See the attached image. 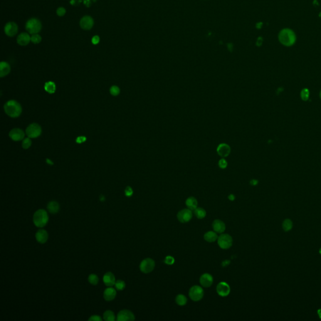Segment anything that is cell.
I'll return each mask as SVG.
<instances>
[{
    "instance_id": "cell-32",
    "label": "cell",
    "mask_w": 321,
    "mask_h": 321,
    "mask_svg": "<svg viewBox=\"0 0 321 321\" xmlns=\"http://www.w3.org/2000/svg\"><path fill=\"white\" fill-rule=\"evenodd\" d=\"M115 285L116 288L117 290H122L125 287V282L123 280H118L116 281L115 283Z\"/></svg>"
},
{
    "instance_id": "cell-16",
    "label": "cell",
    "mask_w": 321,
    "mask_h": 321,
    "mask_svg": "<svg viewBox=\"0 0 321 321\" xmlns=\"http://www.w3.org/2000/svg\"><path fill=\"white\" fill-rule=\"evenodd\" d=\"M213 230L218 233H222L225 231L226 226L224 223L220 219H215L212 224Z\"/></svg>"
},
{
    "instance_id": "cell-17",
    "label": "cell",
    "mask_w": 321,
    "mask_h": 321,
    "mask_svg": "<svg viewBox=\"0 0 321 321\" xmlns=\"http://www.w3.org/2000/svg\"><path fill=\"white\" fill-rule=\"evenodd\" d=\"M218 154L222 157L228 156L230 153V147L226 144H220L217 147Z\"/></svg>"
},
{
    "instance_id": "cell-39",
    "label": "cell",
    "mask_w": 321,
    "mask_h": 321,
    "mask_svg": "<svg viewBox=\"0 0 321 321\" xmlns=\"http://www.w3.org/2000/svg\"><path fill=\"white\" fill-rule=\"evenodd\" d=\"M218 165L219 166L220 168L221 169H224L227 166V162L226 161V160L223 158H222L221 159H220L219 160V162H218Z\"/></svg>"
},
{
    "instance_id": "cell-29",
    "label": "cell",
    "mask_w": 321,
    "mask_h": 321,
    "mask_svg": "<svg viewBox=\"0 0 321 321\" xmlns=\"http://www.w3.org/2000/svg\"><path fill=\"white\" fill-rule=\"evenodd\" d=\"M103 319L107 321H114L115 317L114 313L111 310H106L103 313Z\"/></svg>"
},
{
    "instance_id": "cell-47",
    "label": "cell",
    "mask_w": 321,
    "mask_h": 321,
    "mask_svg": "<svg viewBox=\"0 0 321 321\" xmlns=\"http://www.w3.org/2000/svg\"><path fill=\"white\" fill-rule=\"evenodd\" d=\"M250 183H251L252 185H255V184H257V181H256V180H255V179L251 180V182H250Z\"/></svg>"
},
{
    "instance_id": "cell-1",
    "label": "cell",
    "mask_w": 321,
    "mask_h": 321,
    "mask_svg": "<svg viewBox=\"0 0 321 321\" xmlns=\"http://www.w3.org/2000/svg\"><path fill=\"white\" fill-rule=\"evenodd\" d=\"M279 41L284 46H292L296 41V35L294 31L288 28L282 29L278 34Z\"/></svg>"
},
{
    "instance_id": "cell-41",
    "label": "cell",
    "mask_w": 321,
    "mask_h": 321,
    "mask_svg": "<svg viewBox=\"0 0 321 321\" xmlns=\"http://www.w3.org/2000/svg\"><path fill=\"white\" fill-rule=\"evenodd\" d=\"M88 320H93V321H102V318L101 317L99 316V315H92L91 317H90L88 318Z\"/></svg>"
},
{
    "instance_id": "cell-5",
    "label": "cell",
    "mask_w": 321,
    "mask_h": 321,
    "mask_svg": "<svg viewBox=\"0 0 321 321\" xmlns=\"http://www.w3.org/2000/svg\"><path fill=\"white\" fill-rule=\"evenodd\" d=\"M189 296L190 298L194 302L199 301L204 296V290L201 287L194 285L189 289Z\"/></svg>"
},
{
    "instance_id": "cell-49",
    "label": "cell",
    "mask_w": 321,
    "mask_h": 321,
    "mask_svg": "<svg viewBox=\"0 0 321 321\" xmlns=\"http://www.w3.org/2000/svg\"><path fill=\"white\" fill-rule=\"evenodd\" d=\"M317 313H318V315L319 317H320V318H321V308H320V309H318V312H317Z\"/></svg>"
},
{
    "instance_id": "cell-53",
    "label": "cell",
    "mask_w": 321,
    "mask_h": 321,
    "mask_svg": "<svg viewBox=\"0 0 321 321\" xmlns=\"http://www.w3.org/2000/svg\"><path fill=\"white\" fill-rule=\"evenodd\" d=\"M320 17H321V13H320Z\"/></svg>"
},
{
    "instance_id": "cell-15",
    "label": "cell",
    "mask_w": 321,
    "mask_h": 321,
    "mask_svg": "<svg viewBox=\"0 0 321 321\" xmlns=\"http://www.w3.org/2000/svg\"><path fill=\"white\" fill-rule=\"evenodd\" d=\"M10 137L15 140L18 141L22 140L24 137V132L19 129H13L9 132Z\"/></svg>"
},
{
    "instance_id": "cell-6",
    "label": "cell",
    "mask_w": 321,
    "mask_h": 321,
    "mask_svg": "<svg viewBox=\"0 0 321 321\" xmlns=\"http://www.w3.org/2000/svg\"><path fill=\"white\" fill-rule=\"evenodd\" d=\"M217 241L219 246L224 250L229 248L233 245V238L228 234H221L218 236Z\"/></svg>"
},
{
    "instance_id": "cell-37",
    "label": "cell",
    "mask_w": 321,
    "mask_h": 321,
    "mask_svg": "<svg viewBox=\"0 0 321 321\" xmlns=\"http://www.w3.org/2000/svg\"><path fill=\"white\" fill-rule=\"evenodd\" d=\"M164 262L166 264H167V265H172L174 263V258L172 256H171L170 255H168V256H167L165 258V259L164 260Z\"/></svg>"
},
{
    "instance_id": "cell-23",
    "label": "cell",
    "mask_w": 321,
    "mask_h": 321,
    "mask_svg": "<svg viewBox=\"0 0 321 321\" xmlns=\"http://www.w3.org/2000/svg\"><path fill=\"white\" fill-rule=\"evenodd\" d=\"M218 235L217 233L213 231H209L206 232L204 235V239L209 243H213L214 242L218 239Z\"/></svg>"
},
{
    "instance_id": "cell-52",
    "label": "cell",
    "mask_w": 321,
    "mask_h": 321,
    "mask_svg": "<svg viewBox=\"0 0 321 321\" xmlns=\"http://www.w3.org/2000/svg\"><path fill=\"white\" fill-rule=\"evenodd\" d=\"M320 98H321V91H320Z\"/></svg>"
},
{
    "instance_id": "cell-50",
    "label": "cell",
    "mask_w": 321,
    "mask_h": 321,
    "mask_svg": "<svg viewBox=\"0 0 321 321\" xmlns=\"http://www.w3.org/2000/svg\"><path fill=\"white\" fill-rule=\"evenodd\" d=\"M100 201H103L105 200V197H104V196H102V195H101V196H100Z\"/></svg>"
},
{
    "instance_id": "cell-4",
    "label": "cell",
    "mask_w": 321,
    "mask_h": 321,
    "mask_svg": "<svg viewBox=\"0 0 321 321\" xmlns=\"http://www.w3.org/2000/svg\"><path fill=\"white\" fill-rule=\"evenodd\" d=\"M41 23L37 18H31L27 21L25 28L27 31L32 34H37L41 29Z\"/></svg>"
},
{
    "instance_id": "cell-34",
    "label": "cell",
    "mask_w": 321,
    "mask_h": 321,
    "mask_svg": "<svg viewBox=\"0 0 321 321\" xmlns=\"http://www.w3.org/2000/svg\"><path fill=\"white\" fill-rule=\"evenodd\" d=\"M300 96L302 100H307L309 97V90L307 88H303L301 91Z\"/></svg>"
},
{
    "instance_id": "cell-20",
    "label": "cell",
    "mask_w": 321,
    "mask_h": 321,
    "mask_svg": "<svg viewBox=\"0 0 321 321\" xmlns=\"http://www.w3.org/2000/svg\"><path fill=\"white\" fill-rule=\"evenodd\" d=\"M116 294L117 292L115 289L111 287H108V288H106L103 292V297L105 300L111 301L115 298Z\"/></svg>"
},
{
    "instance_id": "cell-51",
    "label": "cell",
    "mask_w": 321,
    "mask_h": 321,
    "mask_svg": "<svg viewBox=\"0 0 321 321\" xmlns=\"http://www.w3.org/2000/svg\"><path fill=\"white\" fill-rule=\"evenodd\" d=\"M319 253L321 254V248H320V250H319Z\"/></svg>"
},
{
    "instance_id": "cell-43",
    "label": "cell",
    "mask_w": 321,
    "mask_h": 321,
    "mask_svg": "<svg viewBox=\"0 0 321 321\" xmlns=\"http://www.w3.org/2000/svg\"><path fill=\"white\" fill-rule=\"evenodd\" d=\"M86 140V137H84V136H80V137H78L76 141L77 143H82L83 142H85Z\"/></svg>"
},
{
    "instance_id": "cell-42",
    "label": "cell",
    "mask_w": 321,
    "mask_h": 321,
    "mask_svg": "<svg viewBox=\"0 0 321 321\" xmlns=\"http://www.w3.org/2000/svg\"><path fill=\"white\" fill-rule=\"evenodd\" d=\"M99 41H100V38H99V36H97V35L94 36L92 38V43H93V44H94V45H97V44H98V43H99Z\"/></svg>"
},
{
    "instance_id": "cell-14",
    "label": "cell",
    "mask_w": 321,
    "mask_h": 321,
    "mask_svg": "<svg viewBox=\"0 0 321 321\" xmlns=\"http://www.w3.org/2000/svg\"><path fill=\"white\" fill-rule=\"evenodd\" d=\"M199 282L203 287H209L213 283V276L209 273H204L201 276Z\"/></svg>"
},
{
    "instance_id": "cell-27",
    "label": "cell",
    "mask_w": 321,
    "mask_h": 321,
    "mask_svg": "<svg viewBox=\"0 0 321 321\" xmlns=\"http://www.w3.org/2000/svg\"><path fill=\"white\" fill-rule=\"evenodd\" d=\"M194 213L196 217L198 219H203L206 215V212L205 209L202 208H197L194 210Z\"/></svg>"
},
{
    "instance_id": "cell-25",
    "label": "cell",
    "mask_w": 321,
    "mask_h": 321,
    "mask_svg": "<svg viewBox=\"0 0 321 321\" xmlns=\"http://www.w3.org/2000/svg\"><path fill=\"white\" fill-rule=\"evenodd\" d=\"M59 204L55 201L50 202L47 205V209L48 211L52 214H55L59 211Z\"/></svg>"
},
{
    "instance_id": "cell-2",
    "label": "cell",
    "mask_w": 321,
    "mask_h": 321,
    "mask_svg": "<svg viewBox=\"0 0 321 321\" xmlns=\"http://www.w3.org/2000/svg\"><path fill=\"white\" fill-rule=\"evenodd\" d=\"M5 112L11 117H18L22 111L20 104L15 100H9L7 102L4 106Z\"/></svg>"
},
{
    "instance_id": "cell-7",
    "label": "cell",
    "mask_w": 321,
    "mask_h": 321,
    "mask_svg": "<svg viewBox=\"0 0 321 321\" xmlns=\"http://www.w3.org/2000/svg\"><path fill=\"white\" fill-rule=\"evenodd\" d=\"M155 267V261L150 258L143 260L139 266L140 270L142 273H149L151 272Z\"/></svg>"
},
{
    "instance_id": "cell-10",
    "label": "cell",
    "mask_w": 321,
    "mask_h": 321,
    "mask_svg": "<svg viewBox=\"0 0 321 321\" xmlns=\"http://www.w3.org/2000/svg\"><path fill=\"white\" fill-rule=\"evenodd\" d=\"M230 290L229 285L224 282H219L216 286L217 293L221 297L228 296L230 293Z\"/></svg>"
},
{
    "instance_id": "cell-46",
    "label": "cell",
    "mask_w": 321,
    "mask_h": 321,
    "mask_svg": "<svg viewBox=\"0 0 321 321\" xmlns=\"http://www.w3.org/2000/svg\"><path fill=\"white\" fill-rule=\"evenodd\" d=\"M228 199L230 200V201H234V199H235V197H234V194H229V196H228Z\"/></svg>"
},
{
    "instance_id": "cell-24",
    "label": "cell",
    "mask_w": 321,
    "mask_h": 321,
    "mask_svg": "<svg viewBox=\"0 0 321 321\" xmlns=\"http://www.w3.org/2000/svg\"><path fill=\"white\" fill-rule=\"evenodd\" d=\"M11 70L9 65L4 61H2L0 63V76L3 77L7 75Z\"/></svg>"
},
{
    "instance_id": "cell-18",
    "label": "cell",
    "mask_w": 321,
    "mask_h": 321,
    "mask_svg": "<svg viewBox=\"0 0 321 321\" xmlns=\"http://www.w3.org/2000/svg\"><path fill=\"white\" fill-rule=\"evenodd\" d=\"M31 41V37L27 33H21L17 37V43L21 46L27 45Z\"/></svg>"
},
{
    "instance_id": "cell-40",
    "label": "cell",
    "mask_w": 321,
    "mask_h": 321,
    "mask_svg": "<svg viewBox=\"0 0 321 321\" xmlns=\"http://www.w3.org/2000/svg\"><path fill=\"white\" fill-rule=\"evenodd\" d=\"M133 194V190L130 186H127L125 189V194L127 197H130Z\"/></svg>"
},
{
    "instance_id": "cell-36",
    "label": "cell",
    "mask_w": 321,
    "mask_h": 321,
    "mask_svg": "<svg viewBox=\"0 0 321 321\" xmlns=\"http://www.w3.org/2000/svg\"><path fill=\"white\" fill-rule=\"evenodd\" d=\"M31 145V140L29 138H25L23 142L22 146L24 149L29 148Z\"/></svg>"
},
{
    "instance_id": "cell-12",
    "label": "cell",
    "mask_w": 321,
    "mask_h": 321,
    "mask_svg": "<svg viewBox=\"0 0 321 321\" xmlns=\"http://www.w3.org/2000/svg\"><path fill=\"white\" fill-rule=\"evenodd\" d=\"M93 18L90 16H84L80 21V26L84 30H89L93 26Z\"/></svg>"
},
{
    "instance_id": "cell-48",
    "label": "cell",
    "mask_w": 321,
    "mask_h": 321,
    "mask_svg": "<svg viewBox=\"0 0 321 321\" xmlns=\"http://www.w3.org/2000/svg\"><path fill=\"white\" fill-rule=\"evenodd\" d=\"M46 162H47L48 164H51V165L53 164V162H52L51 160H50L49 159H46Z\"/></svg>"
},
{
    "instance_id": "cell-33",
    "label": "cell",
    "mask_w": 321,
    "mask_h": 321,
    "mask_svg": "<svg viewBox=\"0 0 321 321\" xmlns=\"http://www.w3.org/2000/svg\"><path fill=\"white\" fill-rule=\"evenodd\" d=\"M41 41V37L38 34H32L31 36V41L34 44H38Z\"/></svg>"
},
{
    "instance_id": "cell-21",
    "label": "cell",
    "mask_w": 321,
    "mask_h": 321,
    "mask_svg": "<svg viewBox=\"0 0 321 321\" xmlns=\"http://www.w3.org/2000/svg\"><path fill=\"white\" fill-rule=\"evenodd\" d=\"M36 239L39 243H45L46 242L48 235V233L45 229H39L36 233Z\"/></svg>"
},
{
    "instance_id": "cell-28",
    "label": "cell",
    "mask_w": 321,
    "mask_h": 321,
    "mask_svg": "<svg viewBox=\"0 0 321 321\" xmlns=\"http://www.w3.org/2000/svg\"><path fill=\"white\" fill-rule=\"evenodd\" d=\"M45 89L47 92L50 93H53L56 90L55 84L53 82H48L45 83Z\"/></svg>"
},
{
    "instance_id": "cell-31",
    "label": "cell",
    "mask_w": 321,
    "mask_h": 321,
    "mask_svg": "<svg viewBox=\"0 0 321 321\" xmlns=\"http://www.w3.org/2000/svg\"><path fill=\"white\" fill-rule=\"evenodd\" d=\"M88 280L89 283H90L91 284L94 285H97L98 282V277L95 274H90L88 276Z\"/></svg>"
},
{
    "instance_id": "cell-38",
    "label": "cell",
    "mask_w": 321,
    "mask_h": 321,
    "mask_svg": "<svg viewBox=\"0 0 321 321\" xmlns=\"http://www.w3.org/2000/svg\"><path fill=\"white\" fill-rule=\"evenodd\" d=\"M66 13V9L63 7H60L56 10V14L58 16H63Z\"/></svg>"
},
{
    "instance_id": "cell-35",
    "label": "cell",
    "mask_w": 321,
    "mask_h": 321,
    "mask_svg": "<svg viewBox=\"0 0 321 321\" xmlns=\"http://www.w3.org/2000/svg\"><path fill=\"white\" fill-rule=\"evenodd\" d=\"M110 93L112 95H114V96H116L117 95L119 94V92H120V89L119 88L117 87V86H112L110 89Z\"/></svg>"
},
{
    "instance_id": "cell-30",
    "label": "cell",
    "mask_w": 321,
    "mask_h": 321,
    "mask_svg": "<svg viewBox=\"0 0 321 321\" xmlns=\"http://www.w3.org/2000/svg\"><path fill=\"white\" fill-rule=\"evenodd\" d=\"M292 226H293V223H292V221L289 219H285L282 223V228H283V230L285 231H290L292 228Z\"/></svg>"
},
{
    "instance_id": "cell-9",
    "label": "cell",
    "mask_w": 321,
    "mask_h": 321,
    "mask_svg": "<svg viewBox=\"0 0 321 321\" xmlns=\"http://www.w3.org/2000/svg\"><path fill=\"white\" fill-rule=\"evenodd\" d=\"M192 217V211L188 208L183 209L179 211L177 214V219L182 223L189 222Z\"/></svg>"
},
{
    "instance_id": "cell-44",
    "label": "cell",
    "mask_w": 321,
    "mask_h": 321,
    "mask_svg": "<svg viewBox=\"0 0 321 321\" xmlns=\"http://www.w3.org/2000/svg\"><path fill=\"white\" fill-rule=\"evenodd\" d=\"M81 2V1L80 0H71L70 1V4H72L73 6H77L79 4V3Z\"/></svg>"
},
{
    "instance_id": "cell-19",
    "label": "cell",
    "mask_w": 321,
    "mask_h": 321,
    "mask_svg": "<svg viewBox=\"0 0 321 321\" xmlns=\"http://www.w3.org/2000/svg\"><path fill=\"white\" fill-rule=\"evenodd\" d=\"M103 281L107 287H112L115 283V278L112 273L107 272L103 275Z\"/></svg>"
},
{
    "instance_id": "cell-13",
    "label": "cell",
    "mask_w": 321,
    "mask_h": 321,
    "mask_svg": "<svg viewBox=\"0 0 321 321\" xmlns=\"http://www.w3.org/2000/svg\"><path fill=\"white\" fill-rule=\"evenodd\" d=\"M18 26L14 22H9L4 26V32L9 37H13L18 33Z\"/></svg>"
},
{
    "instance_id": "cell-11",
    "label": "cell",
    "mask_w": 321,
    "mask_h": 321,
    "mask_svg": "<svg viewBox=\"0 0 321 321\" xmlns=\"http://www.w3.org/2000/svg\"><path fill=\"white\" fill-rule=\"evenodd\" d=\"M135 317L134 313L129 310H120L117 316V321H126V320H134Z\"/></svg>"
},
{
    "instance_id": "cell-26",
    "label": "cell",
    "mask_w": 321,
    "mask_h": 321,
    "mask_svg": "<svg viewBox=\"0 0 321 321\" xmlns=\"http://www.w3.org/2000/svg\"><path fill=\"white\" fill-rule=\"evenodd\" d=\"M187 297L183 294H179L176 297V302L177 305L180 306L185 305L187 303Z\"/></svg>"
},
{
    "instance_id": "cell-8",
    "label": "cell",
    "mask_w": 321,
    "mask_h": 321,
    "mask_svg": "<svg viewBox=\"0 0 321 321\" xmlns=\"http://www.w3.org/2000/svg\"><path fill=\"white\" fill-rule=\"evenodd\" d=\"M26 133L29 138H36L41 133V127L37 124H31L27 127Z\"/></svg>"
},
{
    "instance_id": "cell-22",
    "label": "cell",
    "mask_w": 321,
    "mask_h": 321,
    "mask_svg": "<svg viewBox=\"0 0 321 321\" xmlns=\"http://www.w3.org/2000/svg\"><path fill=\"white\" fill-rule=\"evenodd\" d=\"M197 201L194 197H189L186 200V205L188 209L191 211H194L195 209L197 208Z\"/></svg>"
},
{
    "instance_id": "cell-45",
    "label": "cell",
    "mask_w": 321,
    "mask_h": 321,
    "mask_svg": "<svg viewBox=\"0 0 321 321\" xmlns=\"http://www.w3.org/2000/svg\"><path fill=\"white\" fill-rule=\"evenodd\" d=\"M83 3L87 7H90L92 4V0H83Z\"/></svg>"
},
{
    "instance_id": "cell-3",
    "label": "cell",
    "mask_w": 321,
    "mask_h": 321,
    "mask_svg": "<svg viewBox=\"0 0 321 321\" xmlns=\"http://www.w3.org/2000/svg\"><path fill=\"white\" fill-rule=\"evenodd\" d=\"M48 215L44 209L37 210L33 215V223L37 227L42 228L48 221Z\"/></svg>"
}]
</instances>
